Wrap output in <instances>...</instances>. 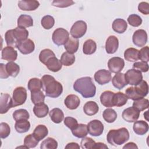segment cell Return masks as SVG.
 <instances>
[{"label":"cell","instance_id":"1","mask_svg":"<svg viewBox=\"0 0 149 149\" xmlns=\"http://www.w3.org/2000/svg\"><path fill=\"white\" fill-rule=\"evenodd\" d=\"M42 88L45 91V95L51 98H57L63 92L62 84L55 80V78L51 75L45 74L41 79Z\"/></svg>","mask_w":149,"mask_h":149},{"label":"cell","instance_id":"2","mask_svg":"<svg viewBox=\"0 0 149 149\" xmlns=\"http://www.w3.org/2000/svg\"><path fill=\"white\" fill-rule=\"evenodd\" d=\"M73 89L84 98H91L95 95L96 87L90 77H83L77 79L73 84Z\"/></svg>","mask_w":149,"mask_h":149},{"label":"cell","instance_id":"3","mask_svg":"<svg viewBox=\"0 0 149 149\" xmlns=\"http://www.w3.org/2000/svg\"><path fill=\"white\" fill-rule=\"evenodd\" d=\"M129 133L125 127L118 129H112L107 135V140L109 144L113 146H120L126 143L129 139Z\"/></svg>","mask_w":149,"mask_h":149},{"label":"cell","instance_id":"4","mask_svg":"<svg viewBox=\"0 0 149 149\" xmlns=\"http://www.w3.org/2000/svg\"><path fill=\"white\" fill-rule=\"evenodd\" d=\"M148 93V86L146 81L142 80L135 87H128L125 90L127 98L133 101L141 99L146 97Z\"/></svg>","mask_w":149,"mask_h":149},{"label":"cell","instance_id":"5","mask_svg":"<svg viewBox=\"0 0 149 149\" xmlns=\"http://www.w3.org/2000/svg\"><path fill=\"white\" fill-rule=\"evenodd\" d=\"M27 97V90L23 87H16L13 92L12 102L13 108L23 105L26 101Z\"/></svg>","mask_w":149,"mask_h":149},{"label":"cell","instance_id":"6","mask_svg":"<svg viewBox=\"0 0 149 149\" xmlns=\"http://www.w3.org/2000/svg\"><path fill=\"white\" fill-rule=\"evenodd\" d=\"M69 38V32L63 28H58L55 30L52 36L54 43L58 46L65 45Z\"/></svg>","mask_w":149,"mask_h":149},{"label":"cell","instance_id":"7","mask_svg":"<svg viewBox=\"0 0 149 149\" xmlns=\"http://www.w3.org/2000/svg\"><path fill=\"white\" fill-rule=\"evenodd\" d=\"M87 29V24L84 21L78 20L72 25L70 33L72 37L77 39L82 37L86 34Z\"/></svg>","mask_w":149,"mask_h":149},{"label":"cell","instance_id":"8","mask_svg":"<svg viewBox=\"0 0 149 149\" xmlns=\"http://www.w3.org/2000/svg\"><path fill=\"white\" fill-rule=\"evenodd\" d=\"M127 84L132 86H137L143 80V75L141 72L136 69L128 70L125 74Z\"/></svg>","mask_w":149,"mask_h":149},{"label":"cell","instance_id":"9","mask_svg":"<svg viewBox=\"0 0 149 149\" xmlns=\"http://www.w3.org/2000/svg\"><path fill=\"white\" fill-rule=\"evenodd\" d=\"M87 130L92 136H100L103 133L104 125L99 120H92L87 124Z\"/></svg>","mask_w":149,"mask_h":149},{"label":"cell","instance_id":"10","mask_svg":"<svg viewBox=\"0 0 149 149\" xmlns=\"http://www.w3.org/2000/svg\"><path fill=\"white\" fill-rule=\"evenodd\" d=\"M125 61L120 57H112L108 62V67L112 73H119L124 68Z\"/></svg>","mask_w":149,"mask_h":149},{"label":"cell","instance_id":"11","mask_svg":"<svg viewBox=\"0 0 149 149\" xmlns=\"http://www.w3.org/2000/svg\"><path fill=\"white\" fill-rule=\"evenodd\" d=\"M133 44L139 47H144L147 42V34L143 29H139L133 33L132 37Z\"/></svg>","mask_w":149,"mask_h":149},{"label":"cell","instance_id":"12","mask_svg":"<svg viewBox=\"0 0 149 149\" xmlns=\"http://www.w3.org/2000/svg\"><path fill=\"white\" fill-rule=\"evenodd\" d=\"M140 111L135 108L133 107L126 108L122 112L123 119L127 122H134L136 121L140 116Z\"/></svg>","mask_w":149,"mask_h":149},{"label":"cell","instance_id":"13","mask_svg":"<svg viewBox=\"0 0 149 149\" xmlns=\"http://www.w3.org/2000/svg\"><path fill=\"white\" fill-rule=\"evenodd\" d=\"M94 77L95 81L100 85L107 84L112 79L111 72L105 69L98 70L95 73Z\"/></svg>","mask_w":149,"mask_h":149},{"label":"cell","instance_id":"14","mask_svg":"<svg viewBox=\"0 0 149 149\" xmlns=\"http://www.w3.org/2000/svg\"><path fill=\"white\" fill-rule=\"evenodd\" d=\"M11 108H13L12 98L10 95L6 93H1L0 97V113H6Z\"/></svg>","mask_w":149,"mask_h":149},{"label":"cell","instance_id":"15","mask_svg":"<svg viewBox=\"0 0 149 149\" xmlns=\"http://www.w3.org/2000/svg\"><path fill=\"white\" fill-rule=\"evenodd\" d=\"M17 48L22 54L27 55L32 53L34 51L35 44L31 39L27 38L19 42Z\"/></svg>","mask_w":149,"mask_h":149},{"label":"cell","instance_id":"16","mask_svg":"<svg viewBox=\"0 0 149 149\" xmlns=\"http://www.w3.org/2000/svg\"><path fill=\"white\" fill-rule=\"evenodd\" d=\"M119 47V40L115 36H110L105 42V50L108 54H112L116 52Z\"/></svg>","mask_w":149,"mask_h":149},{"label":"cell","instance_id":"17","mask_svg":"<svg viewBox=\"0 0 149 149\" xmlns=\"http://www.w3.org/2000/svg\"><path fill=\"white\" fill-rule=\"evenodd\" d=\"M17 52L12 47L7 46L2 50V59L9 62H13L16 60Z\"/></svg>","mask_w":149,"mask_h":149},{"label":"cell","instance_id":"18","mask_svg":"<svg viewBox=\"0 0 149 149\" xmlns=\"http://www.w3.org/2000/svg\"><path fill=\"white\" fill-rule=\"evenodd\" d=\"M40 6V3L37 1L33 0V1H19L18 2L19 8L22 10L25 11H32L37 9Z\"/></svg>","mask_w":149,"mask_h":149},{"label":"cell","instance_id":"19","mask_svg":"<svg viewBox=\"0 0 149 149\" xmlns=\"http://www.w3.org/2000/svg\"><path fill=\"white\" fill-rule=\"evenodd\" d=\"M64 103L67 108L73 110L78 108L80 104L79 97L74 94H69L65 99Z\"/></svg>","mask_w":149,"mask_h":149},{"label":"cell","instance_id":"20","mask_svg":"<svg viewBox=\"0 0 149 149\" xmlns=\"http://www.w3.org/2000/svg\"><path fill=\"white\" fill-rule=\"evenodd\" d=\"M133 129L134 132L138 135H144L148 130V124L144 120H138L135 121Z\"/></svg>","mask_w":149,"mask_h":149},{"label":"cell","instance_id":"21","mask_svg":"<svg viewBox=\"0 0 149 149\" xmlns=\"http://www.w3.org/2000/svg\"><path fill=\"white\" fill-rule=\"evenodd\" d=\"M115 93L111 91H105L100 95L101 103L105 107H113V97Z\"/></svg>","mask_w":149,"mask_h":149},{"label":"cell","instance_id":"22","mask_svg":"<svg viewBox=\"0 0 149 149\" xmlns=\"http://www.w3.org/2000/svg\"><path fill=\"white\" fill-rule=\"evenodd\" d=\"M112 83L113 86L119 90L122 89L127 84L125 79V74L120 72L116 73V74L113 77Z\"/></svg>","mask_w":149,"mask_h":149},{"label":"cell","instance_id":"23","mask_svg":"<svg viewBox=\"0 0 149 149\" xmlns=\"http://www.w3.org/2000/svg\"><path fill=\"white\" fill-rule=\"evenodd\" d=\"M45 65L51 71L56 72L62 69V64L60 60H59L56 56H54L48 59L45 63Z\"/></svg>","mask_w":149,"mask_h":149},{"label":"cell","instance_id":"24","mask_svg":"<svg viewBox=\"0 0 149 149\" xmlns=\"http://www.w3.org/2000/svg\"><path fill=\"white\" fill-rule=\"evenodd\" d=\"M33 112L37 117L39 118H44L49 112V108L47 104L42 102L35 105L33 108Z\"/></svg>","mask_w":149,"mask_h":149},{"label":"cell","instance_id":"25","mask_svg":"<svg viewBox=\"0 0 149 149\" xmlns=\"http://www.w3.org/2000/svg\"><path fill=\"white\" fill-rule=\"evenodd\" d=\"M79 45V42L78 39L71 37L69 38L68 41L64 45V47L68 52H69L70 54H74L77 51Z\"/></svg>","mask_w":149,"mask_h":149},{"label":"cell","instance_id":"26","mask_svg":"<svg viewBox=\"0 0 149 149\" xmlns=\"http://www.w3.org/2000/svg\"><path fill=\"white\" fill-rule=\"evenodd\" d=\"M99 110L98 104L93 101L87 102L83 106L84 112L88 116L95 115Z\"/></svg>","mask_w":149,"mask_h":149},{"label":"cell","instance_id":"27","mask_svg":"<svg viewBox=\"0 0 149 149\" xmlns=\"http://www.w3.org/2000/svg\"><path fill=\"white\" fill-rule=\"evenodd\" d=\"M112 27L113 31L118 33L122 34L126 30L127 24L124 19L119 18L114 20Z\"/></svg>","mask_w":149,"mask_h":149},{"label":"cell","instance_id":"28","mask_svg":"<svg viewBox=\"0 0 149 149\" xmlns=\"http://www.w3.org/2000/svg\"><path fill=\"white\" fill-rule=\"evenodd\" d=\"M49 115L51 120L55 123H61L64 118L63 111L58 108H55L51 109L49 112Z\"/></svg>","mask_w":149,"mask_h":149},{"label":"cell","instance_id":"29","mask_svg":"<svg viewBox=\"0 0 149 149\" xmlns=\"http://www.w3.org/2000/svg\"><path fill=\"white\" fill-rule=\"evenodd\" d=\"M33 26V20L31 16L27 15H21L17 19V27H29Z\"/></svg>","mask_w":149,"mask_h":149},{"label":"cell","instance_id":"30","mask_svg":"<svg viewBox=\"0 0 149 149\" xmlns=\"http://www.w3.org/2000/svg\"><path fill=\"white\" fill-rule=\"evenodd\" d=\"M139 51L134 48H129L124 52L125 59L129 62H136L139 59Z\"/></svg>","mask_w":149,"mask_h":149},{"label":"cell","instance_id":"31","mask_svg":"<svg viewBox=\"0 0 149 149\" xmlns=\"http://www.w3.org/2000/svg\"><path fill=\"white\" fill-rule=\"evenodd\" d=\"M15 128L17 133H23L29 131L30 128V123L27 119L17 120L15 125Z\"/></svg>","mask_w":149,"mask_h":149},{"label":"cell","instance_id":"32","mask_svg":"<svg viewBox=\"0 0 149 149\" xmlns=\"http://www.w3.org/2000/svg\"><path fill=\"white\" fill-rule=\"evenodd\" d=\"M33 134L37 140L40 141L48 135V130L45 125H39L36 127Z\"/></svg>","mask_w":149,"mask_h":149},{"label":"cell","instance_id":"33","mask_svg":"<svg viewBox=\"0 0 149 149\" xmlns=\"http://www.w3.org/2000/svg\"><path fill=\"white\" fill-rule=\"evenodd\" d=\"M97 49L96 42L91 40L88 39L86 40L83 47V52L86 55H91L94 54Z\"/></svg>","mask_w":149,"mask_h":149},{"label":"cell","instance_id":"34","mask_svg":"<svg viewBox=\"0 0 149 149\" xmlns=\"http://www.w3.org/2000/svg\"><path fill=\"white\" fill-rule=\"evenodd\" d=\"M126 95L122 92H118L115 93L113 97V107H122L125 105L127 101Z\"/></svg>","mask_w":149,"mask_h":149},{"label":"cell","instance_id":"35","mask_svg":"<svg viewBox=\"0 0 149 149\" xmlns=\"http://www.w3.org/2000/svg\"><path fill=\"white\" fill-rule=\"evenodd\" d=\"M5 39L8 46L12 47L13 48H17L19 42L14 34L13 29L9 30L5 33Z\"/></svg>","mask_w":149,"mask_h":149},{"label":"cell","instance_id":"36","mask_svg":"<svg viewBox=\"0 0 149 149\" xmlns=\"http://www.w3.org/2000/svg\"><path fill=\"white\" fill-rule=\"evenodd\" d=\"M13 32L18 42L27 39L29 36V31L26 28L17 27L13 29Z\"/></svg>","mask_w":149,"mask_h":149},{"label":"cell","instance_id":"37","mask_svg":"<svg viewBox=\"0 0 149 149\" xmlns=\"http://www.w3.org/2000/svg\"><path fill=\"white\" fill-rule=\"evenodd\" d=\"M73 135L77 138H83L87 135V125L86 124H79L76 129L72 130Z\"/></svg>","mask_w":149,"mask_h":149},{"label":"cell","instance_id":"38","mask_svg":"<svg viewBox=\"0 0 149 149\" xmlns=\"http://www.w3.org/2000/svg\"><path fill=\"white\" fill-rule=\"evenodd\" d=\"M6 69L9 76L15 77L20 72L19 66L14 62H9L5 65Z\"/></svg>","mask_w":149,"mask_h":149},{"label":"cell","instance_id":"39","mask_svg":"<svg viewBox=\"0 0 149 149\" xmlns=\"http://www.w3.org/2000/svg\"><path fill=\"white\" fill-rule=\"evenodd\" d=\"M60 61L63 65L69 66L73 65L75 62V56L73 54L65 52L62 54Z\"/></svg>","mask_w":149,"mask_h":149},{"label":"cell","instance_id":"40","mask_svg":"<svg viewBox=\"0 0 149 149\" xmlns=\"http://www.w3.org/2000/svg\"><path fill=\"white\" fill-rule=\"evenodd\" d=\"M102 116L107 122L113 123L117 118V113L114 109L107 108L104 111Z\"/></svg>","mask_w":149,"mask_h":149},{"label":"cell","instance_id":"41","mask_svg":"<svg viewBox=\"0 0 149 149\" xmlns=\"http://www.w3.org/2000/svg\"><path fill=\"white\" fill-rule=\"evenodd\" d=\"M27 87L31 92L41 90L42 88L41 80L38 78H31L28 82Z\"/></svg>","mask_w":149,"mask_h":149},{"label":"cell","instance_id":"42","mask_svg":"<svg viewBox=\"0 0 149 149\" xmlns=\"http://www.w3.org/2000/svg\"><path fill=\"white\" fill-rule=\"evenodd\" d=\"M31 100L34 105L41 104L44 102L45 95L41 90L31 92Z\"/></svg>","mask_w":149,"mask_h":149},{"label":"cell","instance_id":"43","mask_svg":"<svg viewBox=\"0 0 149 149\" xmlns=\"http://www.w3.org/2000/svg\"><path fill=\"white\" fill-rule=\"evenodd\" d=\"M58 147V142L54 138L47 137L41 144V149H56Z\"/></svg>","mask_w":149,"mask_h":149},{"label":"cell","instance_id":"44","mask_svg":"<svg viewBox=\"0 0 149 149\" xmlns=\"http://www.w3.org/2000/svg\"><path fill=\"white\" fill-rule=\"evenodd\" d=\"M55 56L54 52L50 49H44L42 50L39 54V60L43 64L45 63L52 57Z\"/></svg>","mask_w":149,"mask_h":149},{"label":"cell","instance_id":"45","mask_svg":"<svg viewBox=\"0 0 149 149\" xmlns=\"http://www.w3.org/2000/svg\"><path fill=\"white\" fill-rule=\"evenodd\" d=\"M133 107L138 109L139 111H143L149 107V101L148 99L141 98L134 101L133 103Z\"/></svg>","mask_w":149,"mask_h":149},{"label":"cell","instance_id":"46","mask_svg":"<svg viewBox=\"0 0 149 149\" xmlns=\"http://www.w3.org/2000/svg\"><path fill=\"white\" fill-rule=\"evenodd\" d=\"M39 140H37L33 134H29L27 135L24 139V146H26L28 148L36 147L39 143Z\"/></svg>","mask_w":149,"mask_h":149},{"label":"cell","instance_id":"47","mask_svg":"<svg viewBox=\"0 0 149 149\" xmlns=\"http://www.w3.org/2000/svg\"><path fill=\"white\" fill-rule=\"evenodd\" d=\"M13 119L17 121L22 119H29L30 115L28 111L25 109H19L14 111L13 113Z\"/></svg>","mask_w":149,"mask_h":149},{"label":"cell","instance_id":"48","mask_svg":"<svg viewBox=\"0 0 149 149\" xmlns=\"http://www.w3.org/2000/svg\"><path fill=\"white\" fill-rule=\"evenodd\" d=\"M41 24L43 28L49 30L54 26L55 19L52 16L45 15L41 19Z\"/></svg>","mask_w":149,"mask_h":149},{"label":"cell","instance_id":"49","mask_svg":"<svg viewBox=\"0 0 149 149\" xmlns=\"http://www.w3.org/2000/svg\"><path fill=\"white\" fill-rule=\"evenodd\" d=\"M129 24L133 27H138L142 23V19L141 17L136 14L130 15L127 18Z\"/></svg>","mask_w":149,"mask_h":149},{"label":"cell","instance_id":"50","mask_svg":"<svg viewBox=\"0 0 149 149\" xmlns=\"http://www.w3.org/2000/svg\"><path fill=\"white\" fill-rule=\"evenodd\" d=\"M81 147L83 149H90L94 148L95 144V142L93 139L90 137H84L81 141L80 143Z\"/></svg>","mask_w":149,"mask_h":149},{"label":"cell","instance_id":"51","mask_svg":"<svg viewBox=\"0 0 149 149\" xmlns=\"http://www.w3.org/2000/svg\"><path fill=\"white\" fill-rule=\"evenodd\" d=\"M10 133V128L9 125L5 122L0 123V136L1 139H5L9 136Z\"/></svg>","mask_w":149,"mask_h":149},{"label":"cell","instance_id":"52","mask_svg":"<svg viewBox=\"0 0 149 149\" xmlns=\"http://www.w3.org/2000/svg\"><path fill=\"white\" fill-rule=\"evenodd\" d=\"M64 124L71 130L76 129L79 125L77 120L75 118L70 116H67L64 119Z\"/></svg>","mask_w":149,"mask_h":149},{"label":"cell","instance_id":"53","mask_svg":"<svg viewBox=\"0 0 149 149\" xmlns=\"http://www.w3.org/2000/svg\"><path fill=\"white\" fill-rule=\"evenodd\" d=\"M74 1L72 0H54L52 5L58 8H66L74 4Z\"/></svg>","mask_w":149,"mask_h":149},{"label":"cell","instance_id":"54","mask_svg":"<svg viewBox=\"0 0 149 149\" xmlns=\"http://www.w3.org/2000/svg\"><path fill=\"white\" fill-rule=\"evenodd\" d=\"M148 51H149V48L148 46L144 47L139 51V57L141 61L147 62V63L149 61Z\"/></svg>","mask_w":149,"mask_h":149},{"label":"cell","instance_id":"55","mask_svg":"<svg viewBox=\"0 0 149 149\" xmlns=\"http://www.w3.org/2000/svg\"><path fill=\"white\" fill-rule=\"evenodd\" d=\"M133 69L142 72H147L148 70V65L147 62L143 61L135 62L133 65Z\"/></svg>","mask_w":149,"mask_h":149},{"label":"cell","instance_id":"56","mask_svg":"<svg viewBox=\"0 0 149 149\" xmlns=\"http://www.w3.org/2000/svg\"><path fill=\"white\" fill-rule=\"evenodd\" d=\"M138 10L140 12L144 15H148L149 13V4L146 2H141L138 5Z\"/></svg>","mask_w":149,"mask_h":149},{"label":"cell","instance_id":"57","mask_svg":"<svg viewBox=\"0 0 149 149\" xmlns=\"http://www.w3.org/2000/svg\"><path fill=\"white\" fill-rule=\"evenodd\" d=\"M9 74L7 73L5 65L1 63H0V77L1 79H7L9 77Z\"/></svg>","mask_w":149,"mask_h":149},{"label":"cell","instance_id":"58","mask_svg":"<svg viewBox=\"0 0 149 149\" xmlns=\"http://www.w3.org/2000/svg\"><path fill=\"white\" fill-rule=\"evenodd\" d=\"M80 148V147L79 146V145L74 142H71L68 143L66 146H65V148H77L79 149Z\"/></svg>","mask_w":149,"mask_h":149},{"label":"cell","instance_id":"59","mask_svg":"<svg viewBox=\"0 0 149 149\" xmlns=\"http://www.w3.org/2000/svg\"><path fill=\"white\" fill-rule=\"evenodd\" d=\"M123 148H138L137 145L133 142H129L126 144L123 147Z\"/></svg>","mask_w":149,"mask_h":149},{"label":"cell","instance_id":"60","mask_svg":"<svg viewBox=\"0 0 149 149\" xmlns=\"http://www.w3.org/2000/svg\"><path fill=\"white\" fill-rule=\"evenodd\" d=\"M94 148H105V149L107 148L108 149V147L105 144L103 143L98 142V143H95Z\"/></svg>","mask_w":149,"mask_h":149}]
</instances>
